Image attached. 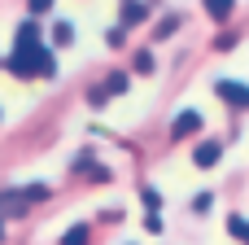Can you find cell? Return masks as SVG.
<instances>
[{
    "mask_svg": "<svg viewBox=\"0 0 249 245\" xmlns=\"http://www.w3.org/2000/svg\"><path fill=\"white\" fill-rule=\"evenodd\" d=\"M9 70H13V75H22V79H31V75L53 79V75H57V61H53V53H44V48H13Z\"/></svg>",
    "mask_w": 249,
    "mask_h": 245,
    "instance_id": "obj_1",
    "label": "cell"
},
{
    "mask_svg": "<svg viewBox=\"0 0 249 245\" xmlns=\"http://www.w3.org/2000/svg\"><path fill=\"white\" fill-rule=\"evenodd\" d=\"M219 96H223V101H232V105H249V88L228 83V79H219Z\"/></svg>",
    "mask_w": 249,
    "mask_h": 245,
    "instance_id": "obj_2",
    "label": "cell"
},
{
    "mask_svg": "<svg viewBox=\"0 0 249 245\" xmlns=\"http://www.w3.org/2000/svg\"><path fill=\"white\" fill-rule=\"evenodd\" d=\"M193 132H201V114L197 110H184L175 118V136H193Z\"/></svg>",
    "mask_w": 249,
    "mask_h": 245,
    "instance_id": "obj_3",
    "label": "cell"
},
{
    "mask_svg": "<svg viewBox=\"0 0 249 245\" xmlns=\"http://www.w3.org/2000/svg\"><path fill=\"white\" fill-rule=\"evenodd\" d=\"M13 48H39V26L35 22H22L18 26V44Z\"/></svg>",
    "mask_w": 249,
    "mask_h": 245,
    "instance_id": "obj_4",
    "label": "cell"
},
{
    "mask_svg": "<svg viewBox=\"0 0 249 245\" xmlns=\"http://www.w3.org/2000/svg\"><path fill=\"white\" fill-rule=\"evenodd\" d=\"M214 162H219V140H206L197 149V167H214Z\"/></svg>",
    "mask_w": 249,
    "mask_h": 245,
    "instance_id": "obj_5",
    "label": "cell"
},
{
    "mask_svg": "<svg viewBox=\"0 0 249 245\" xmlns=\"http://www.w3.org/2000/svg\"><path fill=\"white\" fill-rule=\"evenodd\" d=\"M61 245H88V224H74V228L61 237Z\"/></svg>",
    "mask_w": 249,
    "mask_h": 245,
    "instance_id": "obj_6",
    "label": "cell"
},
{
    "mask_svg": "<svg viewBox=\"0 0 249 245\" xmlns=\"http://www.w3.org/2000/svg\"><path fill=\"white\" fill-rule=\"evenodd\" d=\"M232 4H236V0H206L210 18H228V13H232Z\"/></svg>",
    "mask_w": 249,
    "mask_h": 245,
    "instance_id": "obj_7",
    "label": "cell"
},
{
    "mask_svg": "<svg viewBox=\"0 0 249 245\" xmlns=\"http://www.w3.org/2000/svg\"><path fill=\"white\" fill-rule=\"evenodd\" d=\"M53 31H57V35H53L57 44H70V39H74V26H70V22H57Z\"/></svg>",
    "mask_w": 249,
    "mask_h": 245,
    "instance_id": "obj_8",
    "label": "cell"
},
{
    "mask_svg": "<svg viewBox=\"0 0 249 245\" xmlns=\"http://www.w3.org/2000/svg\"><path fill=\"white\" fill-rule=\"evenodd\" d=\"M26 4H31V13H48L53 9V0H26Z\"/></svg>",
    "mask_w": 249,
    "mask_h": 245,
    "instance_id": "obj_9",
    "label": "cell"
},
{
    "mask_svg": "<svg viewBox=\"0 0 249 245\" xmlns=\"http://www.w3.org/2000/svg\"><path fill=\"white\" fill-rule=\"evenodd\" d=\"M0 241H4V224H0Z\"/></svg>",
    "mask_w": 249,
    "mask_h": 245,
    "instance_id": "obj_10",
    "label": "cell"
}]
</instances>
